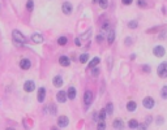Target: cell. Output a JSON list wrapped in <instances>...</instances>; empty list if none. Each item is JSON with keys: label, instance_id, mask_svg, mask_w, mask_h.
<instances>
[{"label": "cell", "instance_id": "obj_1", "mask_svg": "<svg viewBox=\"0 0 167 130\" xmlns=\"http://www.w3.org/2000/svg\"><path fill=\"white\" fill-rule=\"evenodd\" d=\"M12 37H13V42H15L16 46H24L25 43L28 42L26 37H24V34L20 32L18 30H13L12 31Z\"/></svg>", "mask_w": 167, "mask_h": 130}, {"label": "cell", "instance_id": "obj_2", "mask_svg": "<svg viewBox=\"0 0 167 130\" xmlns=\"http://www.w3.org/2000/svg\"><path fill=\"white\" fill-rule=\"evenodd\" d=\"M157 73L161 78H164L167 77V62H162L159 64V67L157 68Z\"/></svg>", "mask_w": 167, "mask_h": 130}, {"label": "cell", "instance_id": "obj_3", "mask_svg": "<svg viewBox=\"0 0 167 130\" xmlns=\"http://www.w3.org/2000/svg\"><path fill=\"white\" fill-rule=\"evenodd\" d=\"M142 105L145 107L146 109H151V108L154 107V99H153V98H150V96L145 98V99L142 100Z\"/></svg>", "mask_w": 167, "mask_h": 130}, {"label": "cell", "instance_id": "obj_4", "mask_svg": "<svg viewBox=\"0 0 167 130\" xmlns=\"http://www.w3.org/2000/svg\"><path fill=\"white\" fill-rule=\"evenodd\" d=\"M153 53H154L157 57H163L164 53H166V50H164V47H162V46H157V47H154Z\"/></svg>", "mask_w": 167, "mask_h": 130}, {"label": "cell", "instance_id": "obj_5", "mask_svg": "<svg viewBox=\"0 0 167 130\" xmlns=\"http://www.w3.org/2000/svg\"><path fill=\"white\" fill-rule=\"evenodd\" d=\"M61 9H63V13H64V14H71L72 10H73V5H72L69 2H65V3H63Z\"/></svg>", "mask_w": 167, "mask_h": 130}, {"label": "cell", "instance_id": "obj_6", "mask_svg": "<svg viewBox=\"0 0 167 130\" xmlns=\"http://www.w3.org/2000/svg\"><path fill=\"white\" fill-rule=\"evenodd\" d=\"M34 89H35V83L33 82V81H26L24 83V90L26 92H33V91H34Z\"/></svg>", "mask_w": 167, "mask_h": 130}, {"label": "cell", "instance_id": "obj_7", "mask_svg": "<svg viewBox=\"0 0 167 130\" xmlns=\"http://www.w3.org/2000/svg\"><path fill=\"white\" fill-rule=\"evenodd\" d=\"M92 102H93V94H92V91H86V92H85V96H84V103H85V105L89 107V105L92 104Z\"/></svg>", "mask_w": 167, "mask_h": 130}, {"label": "cell", "instance_id": "obj_8", "mask_svg": "<svg viewBox=\"0 0 167 130\" xmlns=\"http://www.w3.org/2000/svg\"><path fill=\"white\" fill-rule=\"evenodd\" d=\"M68 124H69V120H68V117H67V116H60V117L58 118V125H59L60 127L68 126Z\"/></svg>", "mask_w": 167, "mask_h": 130}, {"label": "cell", "instance_id": "obj_9", "mask_svg": "<svg viewBox=\"0 0 167 130\" xmlns=\"http://www.w3.org/2000/svg\"><path fill=\"white\" fill-rule=\"evenodd\" d=\"M112 126L116 129V130H123L125 127V124L123 122V120H120V118H116V120L112 122Z\"/></svg>", "mask_w": 167, "mask_h": 130}, {"label": "cell", "instance_id": "obj_10", "mask_svg": "<svg viewBox=\"0 0 167 130\" xmlns=\"http://www.w3.org/2000/svg\"><path fill=\"white\" fill-rule=\"evenodd\" d=\"M30 67H31V62H30V60H28V59H22V60L20 61V68H21V69L28 70Z\"/></svg>", "mask_w": 167, "mask_h": 130}, {"label": "cell", "instance_id": "obj_11", "mask_svg": "<svg viewBox=\"0 0 167 130\" xmlns=\"http://www.w3.org/2000/svg\"><path fill=\"white\" fill-rule=\"evenodd\" d=\"M67 92H64V91H59L58 94H56V99H58V102L59 103H65L67 102Z\"/></svg>", "mask_w": 167, "mask_h": 130}, {"label": "cell", "instance_id": "obj_12", "mask_svg": "<svg viewBox=\"0 0 167 130\" xmlns=\"http://www.w3.org/2000/svg\"><path fill=\"white\" fill-rule=\"evenodd\" d=\"M76 95H77V91H76V89L73 87V86H71V87L68 89V91H67V96H68V99L73 100L74 98H76Z\"/></svg>", "mask_w": 167, "mask_h": 130}, {"label": "cell", "instance_id": "obj_13", "mask_svg": "<svg viewBox=\"0 0 167 130\" xmlns=\"http://www.w3.org/2000/svg\"><path fill=\"white\" fill-rule=\"evenodd\" d=\"M44 98H46V89L41 87V89L38 90V102L42 103V102L44 100Z\"/></svg>", "mask_w": 167, "mask_h": 130}, {"label": "cell", "instance_id": "obj_14", "mask_svg": "<svg viewBox=\"0 0 167 130\" xmlns=\"http://www.w3.org/2000/svg\"><path fill=\"white\" fill-rule=\"evenodd\" d=\"M52 82H54V86H55V87H61L63 83H64V81H63V78L60 77V75H56V77L54 78Z\"/></svg>", "mask_w": 167, "mask_h": 130}, {"label": "cell", "instance_id": "obj_15", "mask_svg": "<svg viewBox=\"0 0 167 130\" xmlns=\"http://www.w3.org/2000/svg\"><path fill=\"white\" fill-rule=\"evenodd\" d=\"M31 40L34 42V43H37V44H39V43L43 42V37L41 34H37V32H35V34L31 35Z\"/></svg>", "mask_w": 167, "mask_h": 130}, {"label": "cell", "instance_id": "obj_16", "mask_svg": "<svg viewBox=\"0 0 167 130\" xmlns=\"http://www.w3.org/2000/svg\"><path fill=\"white\" fill-rule=\"evenodd\" d=\"M115 40V30H110L108 35H107V43L108 44H112Z\"/></svg>", "mask_w": 167, "mask_h": 130}, {"label": "cell", "instance_id": "obj_17", "mask_svg": "<svg viewBox=\"0 0 167 130\" xmlns=\"http://www.w3.org/2000/svg\"><path fill=\"white\" fill-rule=\"evenodd\" d=\"M127 109L129 111V112H135L136 109H137V104H136V102H128V104H127Z\"/></svg>", "mask_w": 167, "mask_h": 130}, {"label": "cell", "instance_id": "obj_18", "mask_svg": "<svg viewBox=\"0 0 167 130\" xmlns=\"http://www.w3.org/2000/svg\"><path fill=\"white\" fill-rule=\"evenodd\" d=\"M59 64L63 65V67H68V65L71 64V61H69V59L67 57V56H60V59H59Z\"/></svg>", "mask_w": 167, "mask_h": 130}, {"label": "cell", "instance_id": "obj_19", "mask_svg": "<svg viewBox=\"0 0 167 130\" xmlns=\"http://www.w3.org/2000/svg\"><path fill=\"white\" fill-rule=\"evenodd\" d=\"M99 62H101V59H99V57H94V59L90 61V64H89V68L93 69L94 67H97V65H98Z\"/></svg>", "mask_w": 167, "mask_h": 130}, {"label": "cell", "instance_id": "obj_20", "mask_svg": "<svg viewBox=\"0 0 167 130\" xmlns=\"http://www.w3.org/2000/svg\"><path fill=\"white\" fill-rule=\"evenodd\" d=\"M138 121L137 120H135V118H133V120H129V122H128V126L131 127V129H137L138 127Z\"/></svg>", "mask_w": 167, "mask_h": 130}, {"label": "cell", "instance_id": "obj_21", "mask_svg": "<svg viewBox=\"0 0 167 130\" xmlns=\"http://www.w3.org/2000/svg\"><path fill=\"white\" fill-rule=\"evenodd\" d=\"M106 116H107L106 111H105V109H102L101 112L98 113V122H99V121H105V120H106Z\"/></svg>", "mask_w": 167, "mask_h": 130}, {"label": "cell", "instance_id": "obj_22", "mask_svg": "<svg viewBox=\"0 0 167 130\" xmlns=\"http://www.w3.org/2000/svg\"><path fill=\"white\" fill-rule=\"evenodd\" d=\"M106 113L107 115H112V112H114V105H112V103H108L107 105H106Z\"/></svg>", "mask_w": 167, "mask_h": 130}, {"label": "cell", "instance_id": "obj_23", "mask_svg": "<svg viewBox=\"0 0 167 130\" xmlns=\"http://www.w3.org/2000/svg\"><path fill=\"white\" fill-rule=\"evenodd\" d=\"M80 62L81 64H86L87 62V60H89V55H87V53H82V55L80 56Z\"/></svg>", "mask_w": 167, "mask_h": 130}, {"label": "cell", "instance_id": "obj_24", "mask_svg": "<svg viewBox=\"0 0 167 130\" xmlns=\"http://www.w3.org/2000/svg\"><path fill=\"white\" fill-rule=\"evenodd\" d=\"M137 26H138V22H137L136 20H132V21H129V22H128V27L129 29H136Z\"/></svg>", "mask_w": 167, "mask_h": 130}, {"label": "cell", "instance_id": "obj_25", "mask_svg": "<svg viewBox=\"0 0 167 130\" xmlns=\"http://www.w3.org/2000/svg\"><path fill=\"white\" fill-rule=\"evenodd\" d=\"M67 42H68V40H67V37H60V38L58 39V44H59V46H65Z\"/></svg>", "mask_w": 167, "mask_h": 130}, {"label": "cell", "instance_id": "obj_26", "mask_svg": "<svg viewBox=\"0 0 167 130\" xmlns=\"http://www.w3.org/2000/svg\"><path fill=\"white\" fill-rule=\"evenodd\" d=\"M97 130H106V122L105 121H99L97 125Z\"/></svg>", "mask_w": 167, "mask_h": 130}, {"label": "cell", "instance_id": "obj_27", "mask_svg": "<svg viewBox=\"0 0 167 130\" xmlns=\"http://www.w3.org/2000/svg\"><path fill=\"white\" fill-rule=\"evenodd\" d=\"M161 96L163 99H167V86H163L162 90H161Z\"/></svg>", "mask_w": 167, "mask_h": 130}, {"label": "cell", "instance_id": "obj_28", "mask_svg": "<svg viewBox=\"0 0 167 130\" xmlns=\"http://www.w3.org/2000/svg\"><path fill=\"white\" fill-rule=\"evenodd\" d=\"M107 5H108V0H99V7H101V8L106 9Z\"/></svg>", "mask_w": 167, "mask_h": 130}, {"label": "cell", "instance_id": "obj_29", "mask_svg": "<svg viewBox=\"0 0 167 130\" xmlns=\"http://www.w3.org/2000/svg\"><path fill=\"white\" fill-rule=\"evenodd\" d=\"M26 8H28V10H33V8H34V2H33V0H28Z\"/></svg>", "mask_w": 167, "mask_h": 130}, {"label": "cell", "instance_id": "obj_30", "mask_svg": "<svg viewBox=\"0 0 167 130\" xmlns=\"http://www.w3.org/2000/svg\"><path fill=\"white\" fill-rule=\"evenodd\" d=\"M50 112H51L52 115H56L58 108H56V105H55V104H51V105H50Z\"/></svg>", "mask_w": 167, "mask_h": 130}, {"label": "cell", "instance_id": "obj_31", "mask_svg": "<svg viewBox=\"0 0 167 130\" xmlns=\"http://www.w3.org/2000/svg\"><path fill=\"white\" fill-rule=\"evenodd\" d=\"M146 127H148V125H146L145 122H144V124H140L137 129H138V130H146Z\"/></svg>", "mask_w": 167, "mask_h": 130}, {"label": "cell", "instance_id": "obj_32", "mask_svg": "<svg viewBox=\"0 0 167 130\" xmlns=\"http://www.w3.org/2000/svg\"><path fill=\"white\" fill-rule=\"evenodd\" d=\"M102 29H103V30H108V29H110V22H108V21H106V22L102 25Z\"/></svg>", "mask_w": 167, "mask_h": 130}, {"label": "cell", "instance_id": "obj_33", "mask_svg": "<svg viewBox=\"0 0 167 130\" xmlns=\"http://www.w3.org/2000/svg\"><path fill=\"white\" fill-rule=\"evenodd\" d=\"M137 4H138V7H141V8L146 5V3L144 2V0H138V2H137Z\"/></svg>", "mask_w": 167, "mask_h": 130}, {"label": "cell", "instance_id": "obj_34", "mask_svg": "<svg viewBox=\"0 0 167 130\" xmlns=\"http://www.w3.org/2000/svg\"><path fill=\"white\" fill-rule=\"evenodd\" d=\"M132 2L133 0H121V3H123L124 5H129V4H132Z\"/></svg>", "mask_w": 167, "mask_h": 130}, {"label": "cell", "instance_id": "obj_35", "mask_svg": "<svg viewBox=\"0 0 167 130\" xmlns=\"http://www.w3.org/2000/svg\"><path fill=\"white\" fill-rule=\"evenodd\" d=\"M157 124H158V125H162V124H163V117H162V116H159V117L157 118Z\"/></svg>", "mask_w": 167, "mask_h": 130}, {"label": "cell", "instance_id": "obj_36", "mask_svg": "<svg viewBox=\"0 0 167 130\" xmlns=\"http://www.w3.org/2000/svg\"><path fill=\"white\" fill-rule=\"evenodd\" d=\"M92 74H93V75H98V74H99V70H98L97 68H95V69L93 68V69H92Z\"/></svg>", "mask_w": 167, "mask_h": 130}, {"label": "cell", "instance_id": "obj_37", "mask_svg": "<svg viewBox=\"0 0 167 130\" xmlns=\"http://www.w3.org/2000/svg\"><path fill=\"white\" fill-rule=\"evenodd\" d=\"M97 42L98 43H102L103 42V37L102 35H97Z\"/></svg>", "mask_w": 167, "mask_h": 130}, {"label": "cell", "instance_id": "obj_38", "mask_svg": "<svg viewBox=\"0 0 167 130\" xmlns=\"http://www.w3.org/2000/svg\"><path fill=\"white\" fill-rule=\"evenodd\" d=\"M159 39H164L166 38V31H163V32H161V34H159V37H158Z\"/></svg>", "mask_w": 167, "mask_h": 130}, {"label": "cell", "instance_id": "obj_39", "mask_svg": "<svg viewBox=\"0 0 167 130\" xmlns=\"http://www.w3.org/2000/svg\"><path fill=\"white\" fill-rule=\"evenodd\" d=\"M142 68H144V70H145V72H148V73L150 72V67H149V65H144Z\"/></svg>", "mask_w": 167, "mask_h": 130}, {"label": "cell", "instance_id": "obj_40", "mask_svg": "<svg viewBox=\"0 0 167 130\" xmlns=\"http://www.w3.org/2000/svg\"><path fill=\"white\" fill-rule=\"evenodd\" d=\"M74 43H76V46H81V42H80L79 38H76V39H74Z\"/></svg>", "mask_w": 167, "mask_h": 130}, {"label": "cell", "instance_id": "obj_41", "mask_svg": "<svg viewBox=\"0 0 167 130\" xmlns=\"http://www.w3.org/2000/svg\"><path fill=\"white\" fill-rule=\"evenodd\" d=\"M150 122H151V117H150V116H148V118H146V121H145V124H146V125H149Z\"/></svg>", "mask_w": 167, "mask_h": 130}, {"label": "cell", "instance_id": "obj_42", "mask_svg": "<svg viewBox=\"0 0 167 130\" xmlns=\"http://www.w3.org/2000/svg\"><path fill=\"white\" fill-rule=\"evenodd\" d=\"M131 43H132V39H131V38H127V40H125V44H127V46H129Z\"/></svg>", "mask_w": 167, "mask_h": 130}, {"label": "cell", "instance_id": "obj_43", "mask_svg": "<svg viewBox=\"0 0 167 130\" xmlns=\"http://www.w3.org/2000/svg\"><path fill=\"white\" fill-rule=\"evenodd\" d=\"M93 118H94V121H98V115H97V113H94Z\"/></svg>", "mask_w": 167, "mask_h": 130}, {"label": "cell", "instance_id": "obj_44", "mask_svg": "<svg viewBox=\"0 0 167 130\" xmlns=\"http://www.w3.org/2000/svg\"><path fill=\"white\" fill-rule=\"evenodd\" d=\"M93 3H99V0H93Z\"/></svg>", "mask_w": 167, "mask_h": 130}, {"label": "cell", "instance_id": "obj_45", "mask_svg": "<svg viewBox=\"0 0 167 130\" xmlns=\"http://www.w3.org/2000/svg\"><path fill=\"white\" fill-rule=\"evenodd\" d=\"M5 130H15V129H12V127H8V129H5Z\"/></svg>", "mask_w": 167, "mask_h": 130}, {"label": "cell", "instance_id": "obj_46", "mask_svg": "<svg viewBox=\"0 0 167 130\" xmlns=\"http://www.w3.org/2000/svg\"><path fill=\"white\" fill-rule=\"evenodd\" d=\"M51 130H58V127H52Z\"/></svg>", "mask_w": 167, "mask_h": 130}]
</instances>
